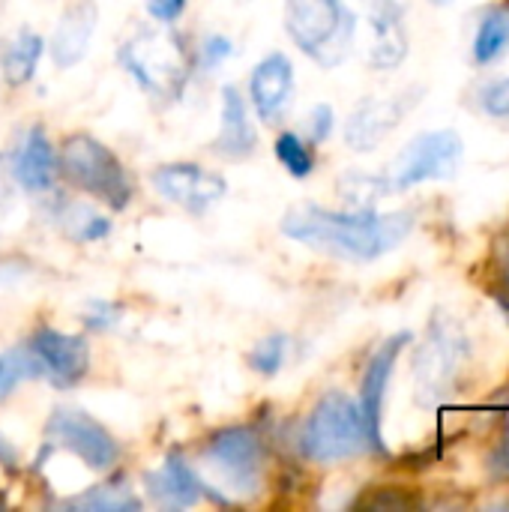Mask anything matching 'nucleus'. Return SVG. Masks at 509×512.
<instances>
[{
	"instance_id": "1",
	"label": "nucleus",
	"mask_w": 509,
	"mask_h": 512,
	"mask_svg": "<svg viewBox=\"0 0 509 512\" xmlns=\"http://www.w3.org/2000/svg\"><path fill=\"white\" fill-rule=\"evenodd\" d=\"M282 234L294 243H303L315 252L342 258V261H375L393 252L414 228V216L375 213L369 210H327L318 204H297L282 216Z\"/></svg>"
},
{
	"instance_id": "2",
	"label": "nucleus",
	"mask_w": 509,
	"mask_h": 512,
	"mask_svg": "<svg viewBox=\"0 0 509 512\" xmlns=\"http://www.w3.org/2000/svg\"><path fill=\"white\" fill-rule=\"evenodd\" d=\"M264 441L252 426L219 429L201 453L204 468L213 474V483H204V492L216 504L249 501L264 486Z\"/></svg>"
},
{
	"instance_id": "3",
	"label": "nucleus",
	"mask_w": 509,
	"mask_h": 512,
	"mask_svg": "<svg viewBox=\"0 0 509 512\" xmlns=\"http://www.w3.org/2000/svg\"><path fill=\"white\" fill-rule=\"evenodd\" d=\"M297 447L306 462L318 465L345 462L372 450L360 405L339 390L324 393L306 417V423L300 426Z\"/></svg>"
},
{
	"instance_id": "4",
	"label": "nucleus",
	"mask_w": 509,
	"mask_h": 512,
	"mask_svg": "<svg viewBox=\"0 0 509 512\" xmlns=\"http://www.w3.org/2000/svg\"><path fill=\"white\" fill-rule=\"evenodd\" d=\"M285 30L309 60L333 69L354 45L357 15L345 0H285Z\"/></svg>"
},
{
	"instance_id": "5",
	"label": "nucleus",
	"mask_w": 509,
	"mask_h": 512,
	"mask_svg": "<svg viewBox=\"0 0 509 512\" xmlns=\"http://www.w3.org/2000/svg\"><path fill=\"white\" fill-rule=\"evenodd\" d=\"M471 360V339L465 330L444 312H435L429 321L426 339L414 354V390L417 405L435 408L456 393V384Z\"/></svg>"
},
{
	"instance_id": "6",
	"label": "nucleus",
	"mask_w": 509,
	"mask_h": 512,
	"mask_svg": "<svg viewBox=\"0 0 509 512\" xmlns=\"http://www.w3.org/2000/svg\"><path fill=\"white\" fill-rule=\"evenodd\" d=\"M120 66L135 78V84L156 99H177L189 84L192 66L198 63L186 42L174 33L141 30L126 39L117 51Z\"/></svg>"
},
{
	"instance_id": "7",
	"label": "nucleus",
	"mask_w": 509,
	"mask_h": 512,
	"mask_svg": "<svg viewBox=\"0 0 509 512\" xmlns=\"http://www.w3.org/2000/svg\"><path fill=\"white\" fill-rule=\"evenodd\" d=\"M57 168L75 189L93 195L111 210H126L132 201L129 171L111 147H105L87 132H75L63 141Z\"/></svg>"
},
{
	"instance_id": "8",
	"label": "nucleus",
	"mask_w": 509,
	"mask_h": 512,
	"mask_svg": "<svg viewBox=\"0 0 509 512\" xmlns=\"http://www.w3.org/2000/svg\"><path fill=\"white\" fill-rule=\"evenodd\" d=\"M465 144L453 129L423 132L393 159L384 174L387 192H405L426 180H450L462 165Z\"/></svg>"
},
{
	"instance_id": "9",
	"label": "nucleus",
	"mask_w": 509,
	"mask_h": 512,
	"mask_svg": "<svg viewBox=\"0 0 509 512\" xmlns=\"http://www.w3.org/2000/svg\"><path fill=\"white\" fill-rule=\"evenodd\" d=\"M45 447L72 453L90 471H111L120 462L114 435L81 408H54L45 423Z\"/></svg>"
},
{
	"instance_id": "10",
	"label": "nucleus",
	"mask_w": 509,
	"mask_h": 512,
	"mask_svg": "<svg viewBox=\"0 0 509 512\" xmlns=\"http://www.w3.org/2000/svg\"><path fill=\"white\" fill-rule=\"evenodd\" d=\"M150 183L165 201L177 204L180 210H186L192 216L207 213L228 192V183L219 174H213L195 162H165L153 171Z\"/></svg>"
},
{
	"instance_id": "11",
	"label": "nucleus",
	"mask_w": 509,
	"mask_h": 512,
	"mask_svg": "<svg viewBox=\"0 0 509 512\" xmlns=\"http://www.w3.org/2000/svg\"><path fill=\"white\" fill-rule=\"evenodd\" d=\"M33 354L42 363V378L54 387V390H72L84 381L87 369H90V345L84 336H69L51 327H39L30 342Z\"/></svg>"
},
{
	"instance_id": "12",
	"label": "nucleus",
	"mask_w": 509,
	"mask_h": 512,
	"mask_svg": "<svg viewBox=\"0 0 509 512\" xmlns=\"http://www.w3.org/2000/svg\"><path fill=\"white\" fill-rule=\"evenodd\" d=\"M411 342V333H396L390 336L369 360L366 372H363V381H360V414H363V423H366V432H369V441H372V450L375 453H387L384 447V435H381V423H384V399H387V387H390V378H393V369L399 363V354L405 351V345Z\"/></svg>"
},
{
	"instance_id": "13",
	"label": "nucleus",
	"mask_w": 509,
	"mask_h": 512,
	"mask_svg": "<svg viewBox=\"0 0 509 512\" xmlns=\"http://www.w3.org/2000/svg\"><path fill=\"white\" fill-rule=\"evenodd\" d=\"M417 90L414 93H399V96H378V99H363L354 114L345 123V141L348 147L369 153L375 150L399 123L402 117L414 108Z\"/></svg>"
},
{
	"instance_id": "14",
	"label": "nucleus",
	"mask_w": 509,
	"mask_h": 512,
	"mask_svg": "<svg viewBox=\"0 0 509 512\" xmlns=\"http://www.w3.org/2000/svg\"><path fill=\"white\" fill-rule=\"evenodd\" d=\"M144 489L150 501L162 510H189L207 495L201 474L189 465V459L180 450H171L156 471L144 474Z\"/></svg>"
},
{
	"instance_id": "15",
	"label": "nucleus",
	"mask_w": 509,
	"mask_h": 512,
	"mask_svg": "<svg viewBox=\"0 0 509 512\" xmlns=\"http://www.w3.org/2000/svg\"><path fill=\"white\" fill-rule=\"evenodd\" d=\"M291 96H294V63H291V57L282 51H273L264 60H258V66L249 75V99H252L258 120H264V123L282 120Z\"/></svg>"
},
{
	"instance_id": "16",
	"label": "nucleus",
	"mask_w": 509,
	"mask_h": 512,
	"mask_svg": "<svg viewBox=\"0 0 509 512\" xmlns=\"http://www.w3.org/2000/svg\"><path fill=\"white\" fill-rule=\"evenodd\" d=\"M366 18L372 27L369 66L396 69L408 57V27L399 0H366Z\"/></svg>"
},
{
	"instance_id": "17",
	"label": "nucleus",
	"mask_w": 509,
	"mask_h": 512,
	"mask_svg": "<svg viewBox=\"0 0 509 512\" xmlns=\"http://www.w3.org/2000/svg\"><path fill=\"white\" fill-rule=\"evenodd\" d=\"M99 24V3L96 0H69L54 33H51V60L57 69H72L84 60L93 30Z\"/></svg>"
},
{
	"instance_id": "18",
	"label": "nucleus",
	"mask_w": 509,
	"mask_h": 512,
	"mask_svg": "<svg viewBox=\"0 0 509 512\" xmlns=\"http://www.w3.org/2000/svg\"><path fill=\"white\" fill-rule=\"evenodd\" d=\"M258 147V132L249 117V105L234 84L222 87V117L219 135L213 141V153L225 159H249Z\"/></svg>"
},
{
	"instance_id": "19",
	"label": "nucleus",
	"mask_w": 509,
	"mask_h": 512,
	"mask_svg": "<svg viewBox=\"0 0 509 512\" xmlns=\"http://www.w3.org/2000/svg\"><path fill=\"white\" fill-rule=\"evenodd\" d=\"M54 177H57V153H54V144L51 138L45 135L42 126H30L27 135L21 138V147L12 159V180L30 192V195H39V192H48L54 186Z\"/></svg>"
},
{
	"instance_id": "20",
	"label": "nucleus",
	"mask_w": 509,
	"mask_h": 512,
	"mask_svg": "<svg viewBox=\"0 0 509 512\" xmlns=\"http://www.w3.org/2000/svg\"><path fill=\"white\" fill-rule=\"evenodd\" d=\"M45 54V39L39 33H33L30 27L18 30L6 48L0 51V69H3V78L12 84V87H24L33 75H36V66Z\"/></svg>"
},
{
	"instance_id": "21",
	"label": "nucleus",
	"mask_w": 509,
	"mask_h": 512,
	"mask_svg": "<svg viewBox=\"0 0 509 512\" xmlns=\"http://www.w3.org/2000/svg\"><path fill=\"white\" fill-rule=\"evenodd\" d=\"M63 507L81 512H138L141 498L129 489L126 477H111V480L96 483V486L84 489L81 495L69 498Z\"/></svg>"
},
{
	"instance_id": "22",
	"label": "nucleus",
	"mask_w": 509,
	"mask_h": 512,
	"mask_svg": "<svg viewBox=\"0 0 509 512\" xmlns=\"http://www.w3.org/2000/svg\"><path fill=\"white\" fill-rule=\"evenodd\" d=\"M54 222L69 240H78V243H96V240L108 237V231H111V222L105 216H99L93 207L78 204V201L57 204Z\"/></svg>"
},
{
	"instance_id": "23",
	"label": "nucleus",
	"mask_w": 509,
	"mask_h": 512,
	"mask_svg": "<svg viewBox=\"0 0 509 512\" xmlns=\"http://www.w3.org/2000/svg\"><path fill=\"white\" fill-rule=\"evenodd\" d=\"M36 378H42V363L27 342L12 345L0 354V402L9 399L24 381H36Z\"/></svg>"
},
{
	"instance_id": "24",
	"label": "nucleus",
	"mask_w": 509,
	"mask_h": 512,
	"mask_svg": "<svg viewBox=\"0 0 509 512\" xmlns=\"http://www.w3.org/2000/svg\"><path fill=\"white\" fill-rule=\"evenodd\" d=\"M509 48V9H492L483 15L474 39V60L492 63Z\"/></svg>"
},
{
	"instance_id": "25",
	"label": "nucleus",
	"mask_w": 509,
	"mask_h": 512,
	"mask_svg": "<svg viewBox=\"0 0 509 512\" xmlns=\"http://www.w3.org/2000/svg\"><path fill=\"white\" fill-rule=\"evenodd\" d=\"M273 153H276V159H279V165L294 177V180H306V177H312V171H315V153H312V147L297 135V132H282L279 138H276V144H273Z\"/></svg>"
},
{
	"instance_id": "26",
	"label": "nucleus",
	"mask_w": 509,
	"mask_h": 512,
	"mask_svg": "<svg viewBox=\"0 0 509 512\" xmlns=\"http://www.w3.org/2000/svg\"><path fill=\"white\" fill-rule=\"evenodd\" d=\"M288 348H291V339L282 336V333H273V336L255 342V348L249 351V369L255 375H261V378L279 375V369L288 360Z\"/></svg>"
},
{
	"instance_id": "27",
	"label": "nucleus",
	"mask_w": 509,
	"mask_h": 512,
	"mask_svg": "<svg viewBox=\"0 0 509 512\" xmlns=\"http://www.w3.org/2000/svg\"><path fill=\"white\" fill-rule=\"evenodd\" d=\"M339 192L357 207V210H369L375 198L381 195H390L387 192V183H384V174H345L342 183H339Z\"/></svg>"
},
{
	"instance_id": "28",
	"label": "nucleus",
	"mask_w": 509,
	"mask_h": 512,
	"mask_svg": "<svg viewBox=\"0 0 509 512\" xmlns=\"http://www.w3.org/2000/svg\"><path fill=\"white\" fill-rule=\"evenodd\" d=\"M234 54V42L225 36V33H210V36H204L201 39V48H198V63L201 66H207V69H216V66H222L228 57Z\"/></svg>"
},
{
	"instance_id": "29",
	"label": "nucleus",
	"mask_w": 509,
	"mask_h": 512,
	"mask_svg": "<svg viewBox=\"0 0 509 512\" xmlns=\"http://www.w3.org/2000/svg\"><path fill=\"white\" fill-rule=\"evenodd\" d=\"M480 105L489 117H498V120H507L509 117V78H498V81H489L483 90H480Z\"/></svg>"
},
{
	"instance_id": "30",
	"label": "nucleus",
	"mask_w": 509,
	"mask_h": 512,
	"mask_svg": "<svg viewBox=\"0 0 509 512\" xmlns=\"http://www.w3.org/2000/svg\"><path fill=\"white\" fill-rule=\"evenodd\" d=\"M120 321V306L111 300H90L87 312H84V324L93 333H108L111 327H117Z\"/></svg>"
},
{
	"instance_id": "31",
	"label": "nucleus",
	"mask_w": 509,
	"mask_h": 512,
	"mask_svg": "<svg viewBox=\"0 0 509 512\" xmlns=\"http://www.w3.org/2000/svg\"><path fill=\"white\" fill-rule=\"evenodd\" d=\"M333 129H336V114H333V108H330L327 102H318V105L309 111V117H306L309 141H312V144H321V141H327V138L333 135Z\"/></svg>"
},
{
	"instance_id": "32",
	"label": "nucleus",
	"mask_w": 509,
	"mask_h": 512,
	"mask_svg": "<svg viewBox=\"0 0 509 512\" xmlns=\"http://www.w3.org/2000/svg\"><path fill=\"white\" fill-rule=\"evenodd\" d=\"M144 6L150 18H156L159 24H174L186 12V0H144Z\"/></svg>"
},
{
	"instance_id": "33",
	"label": "nucleus",
	"mask_w": 509,
	"mask_h": 512,
	"mask_svg": "<svg viewBox=\"0 0 509 512\" xmlns=\"http://www.w3.org/2000/svg\"><path fill=\"white\" fill-rule=\"evenodd\" d=\"M18 465H21V453H18V447L0 432V468H6L9 474H15L18 471Z\"/></svg>"
},
{
	"instance_id": "34",
	"label": "nucleus",
	"mask_w": 509,
	"mask_h": 512,
	"mask_svg": "<svg viewBox=\"0 0 509 512\" xmlns=\"http://www.w3.org/2000/svg\"><path fill=\"white\" fill-rule=\"evenodd\" d=\"M9 201H12V186H9V174H6V159L0 156V225L6 219Z\"/></svg>"
},
{
	"instance_id": "35",
	"label": "nucleus",
	"mask_w": 509,
	"mask_h": 512,
	"mask_svg": "<svg viewBox=\"0 0 509 512\" xmlns=\"http://www.w3.org/2000/svg\"><path fill=\"white\" fill-rule=\"evenodd\" d=\"M432 6H447V3H453V0H429Z\"/></svg>"
},
{
	"instance_id": "36",
	"label": "nucleus",
	"mask_w": 509,
	"mask_h": 512,
	"mask_svg": "<svg viewBox=\"0 0 509 512\" xmlns=\"http://www.w3.org/2000/svg\"><path fill=\"white\" fill-rule=\"evenodd\" d=\"M3 507H6V501H3V498H0V510H3Z\"/></svg>"
}]
</instances>
